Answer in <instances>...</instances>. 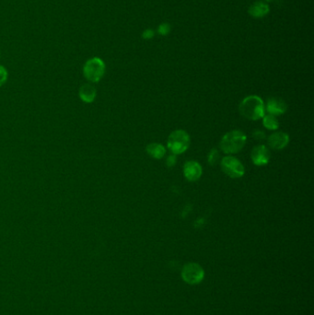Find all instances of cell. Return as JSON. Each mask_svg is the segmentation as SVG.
Masks as SVG:
<instances>
[{"label":"cell","mask_w":314,"mask_h":315,"mask_svg":"<svg viewBox=\"0 0 314 315\" xmlns=\"http://www.w3.org/2000/svg\"><path fill=\"white\" fill-rule=\"evenodd\" d=\"M240 114L246 119L257 121L266 115V107L264 101L256 95L244 98L239 106Z\"/></svg>","instance_id":"cell-1"},{"label":"cell","mask_w":314,"mask_h":315,"mask_svg":"<svg viewBox=\"0 0 314 315\" xmlns=\"http://www.w3.org/2000/svg\"><path fill=\"white\" fill-rule=\"evenodd\" d=\"M247 137L241 130H232L225 134L220 141V150L226 154L241 152L246 144Z\"/></svg>","instance_id":"cell-2"},{"label":"cell","mask_w":314,"mask_h":315,"mask_svg":"<svg viewBox=\"0 0 314 315\" xmlns=\"http://www.w3.org/2000/svg\"><path fill=\"white\" fill-rule=\"evenodd\" d=\"M105 63L100 57H92L87 61L83 66L85 79L90 82L97 83L103 79L105 74Z\"/></svg>","instance_id":"cell-3"},{"label":"cell","mask_w":314,"mask_h":315,"mask_svg":"<svg viewBox=\"0 0 314 315\" xmlns=\"http://www.w3.org/2000/svg\"><path fill=\"white\" fill-rule=\"evenodd\" d=\"M167 145L172 154H182L187 151L190 146V136L184 130H175L169 135Z\"/></svg>","instance_id":"cell-4"},{"label":"cell","mask_w":314,"mask_h":315,"mask_svg":"<svg viewBox=\"0 0 314 315\" xmlns=\"http://www.w3.org/2000/svg\"><path fill=\"white\" fill-rule=\"evenodd\" d=\"M221 169L224 171L225 174L230 177L238 179L244 175L245 169L243 164L241 162L240 159L233 156H226L221 159Z\"/></svg>","instance_id":"cell-5"},{"label":"cell","mask_w":314,"mask_h":315,"mask_svg":"<svg viewBox=\"0 0 314 315\" xmlns=\"http://www.w3.org/2000/svg\"><path fill=\"white\" fill-rule=\"evenodd\" d=\"M182 279L189 284H196L204 278V270L197 264H187L181 272Z\"/></svg>","instance_id":"cell-6"},{"label":"cell","mask_w":314,"mask_h":315,"mask_svg":"<svg viewBox=\"0 0 314 315\" xmlns=\"http://www.w3.org/2000/svg\"><path fill=\"white\" fill-rule=\"evenodd\" d=\"M271 154L268 148L265 145H257L254 147L251 153L253 163L257 166H264L269 162Z\"/></svg>","instance_id":"cell-7"},{"label":"cell","mask_w":314,"mask_h":315,"mask_svg":"<svg viewBox=\"0 0 314 315\" xmlns=\"http://www.w3.org/2000/svg\"><path fill=\"white\" fill-rule=\"evenodd\" d=\"M202 173H203V169L199 162L195 160H189L184 163L183 174L188 181L195 182L199 180Z\"/></svg>","instance_id":"cell-8"},{"label":"cell","mask_w":314,"mask_h":315,"mask_svg":"<svg viewBox=\"0 0 314 315\" xmlns=\"http://www.w3.org/2000/svg\"><path fill=\"white\" fill-rule=\"evenodd\" d=\"M268 146L275 151H281L289 145L290 136L285 132H276L272 134L268 140Z\"/></svg>","instance_id":"cell-9"},{"label":"cell","mask_w":314,"mask_h":315,"mask_svg":"<svg viewBox=\"0 0 314 315\" xmlns=\"http://www.w3.org/2000/svg\"><path fill=\"white\" fill-rule=\"evenodd\" d=\"M265 107L268 115H275V116L284 115L288 110L287 103H285L283 100L278 99V98L268 99Z\"/></svg>","instance_id":"cell-10"},{"label":"cell","mask_w":314,"mask_h":315,"mask_svg":"<svg viewBox=\"0 0 314 315\" xmlns=\"http://www.w3.org/2000/svg\"><path fill=\"white\" fill-rule=\"evenodd\" d=\"M269 11V6L265 1H256L249 7V14L254 18H264Z\"/></svg>","instance_id":"cell-11"},{"label":"cell","mask_w":314,"mask_h":315,"mask_svg":"<svg viewBox=\"0 0 314 315\" xmlns=\"http://www.w3.org/2000/svg\"><path fill=\"white\" fill-rule=\"evenodd\" d=\"M79 98L86 103H93L96 98V89L91 84H84L79 88Z\"/></svg>","instance_id":"cell-12"},{"label":"cell","mask_w":314,"mask_h":315,"mask_svg":"<svg viewBox=\"0 0 314 315\" xmlns=\"http://www.w3.org/2000/svg\"><path fill=\"white\" fill-rule=\"evenodd\" d=\"M147 153L151 158L155 159H160L166 155V149L163 145L158 144V143H151L147 146Z\"/></svg>","instance_id":"cell-13"},{"label":"cell","mask_w":314,"mask_h":315,"mask_svg":"<svg viewBox=\"0 0 314 315\" xmlns=\"http://www.w3.org/2000/svg\"><path fill=\"white\" fill-rule=\"evenodd\" d=\"M263 125L266 129L269 130H277L279 128L277 116L272 115H266L263 117Z\"/></svg>","instance_id":"cell-14"},{"label":"cell","mask_w":314,"mask_h":315,"mask_svg":"<svg viewBox=\"0 0 314 315\" xmlns=\"http://www.w3.org/2000/svg\"><path fill=\"white\" fill-rule=\"evenodd\" d=\"M219 157H220V155H219V152H218V150L217 149H213L209 152V154H208V158H207L208 163L210 164L211 166L217 165L218 160H219Z\"/></svg>","instance_id":"cell-15"},{"label":"cell","mask_w":314,"mask_h":315,"mask_svg":"<svg viewBox=\"0 0 314 315\" xmlns=\"http://www.w3.org/2000/svg\"><path fill=\"white\" fill-rule=\"evenodd\" d=\"M7 77H8V73H7L6 67L0 66V87L6 83Z\"/></svg>","instance_id":"cell-16"},{"label":"cell","mask_w":314,"mask_h":315,"mask_svg":"<svg viewBox=\"0 0 314 315\" xmlns=\"http://www.w3.org/2000/svg\"><path fill=\"white\" fill-rule=\"evenodd\" d=\"M157 31L160 35L165 36V35H168L170 31V26L169 23H162V24L159 25L158 28H157Z\"/></svg>","instance_id":"cell-17"},{"label":"cell","mask_w":314,"mask_h":315,"mask_svg":"<svg viewBox=\"0 0 314 315\" xmlns=\"http://www.w3.org/2000/svg\"><path fill=\"white\" fill-rule=\"evenodd\" d=\"M166 165L169 167V168H171V167H173V166H175L176 163H177V158H176V155L174 154H170L169 155L167 158H166Z\"/></svg>","instance_id":"cell-18"},{"label":"cell","mask_w":314,"mask_h":315,"mask_svg":"<svg viewBox=\"0 0 314 315\" xmlns=\"http://www.w3.org/2000/svg\"><path fill=\"white\" fill-rule=\"evenodd\" d=\"M253 137L255 140L261 141V140H264L266 139V134H265V132L261 131V130H256L253 133Z\"/></svg>","instance_id":"cell-19"},{"label":"cell","mask_w":314,"mask_h":315,"mask_svg":"<svg viewBox=\"0 0 314 315\" xmlns=\"http://www.w3.org/2000/svg\"><path fill=\"white\" fill-rule=\"evenodd\" d=\"M142 37H143L144 39H146V40L152 39V38L154 37V31L151 30V29H147V30L143 31V33H142Z\"/></svg>","instance_id":"cell-20"},{"label":"cell","mask_w":314,"mask_h":315,"mask_svg":"<svg viewBox=\"0 0 314 315\" xmlns=\"http://www.w3.org/2000/svg\"><path fill=\"white\" fill-rule=\"evenodd\" d=\"M264 1L266 2V3H268V2H273V1H275V0H264Z\"/></svg>","instance_id":"cell-21"}]
</instances>
